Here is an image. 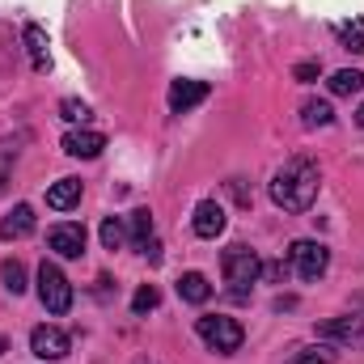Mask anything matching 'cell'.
<instances>
[{"instance_id": "obj_1", "label": "cell", "mask_w": 364, "mask_h": 364, "mask_svg": "<svg viewBox=\"0 0 364 364\" xmlns=\"http://www.w3.org/2000/svg\"><path fill=\"white\" fill-rule=\"evenodd\" d=\"M272 199L284 212H305L318 199V170H314V161H305V157L284 161L272 178Z\"/></svg>"}, {"instance_id": "obj_2", "label": "cell", "mask_w": 364, "mask_h": 364, "mask_svg": "<svg viewBox=\"0 0 364 364\" xmlns=\"http://www.w3.org/2000/svg\"><path fill=\"white\" fill-rule=\"evenodd\" d=\"M259 275H263V263H259V255L250 246L237 242V246L225 250V279H229L233 296H250V288L259 284Z\"/></svg>"}, {"instance_id": "obj_3", "label": "cell", "mask_w": 364, "mask_h": 364, "mask_svg": "<svg viewBox=\"0 0 364 364\" xmlns=\"http://www.w3.org/2000/svg\"><path fill=\"white\" fill-rule=\"evenodd\" d=\"M195 331H199V339L212 348V352H237L242 348V339H246V331L233 322V318H220V314H208V318H199L195 322Z\"/></svg>"}, {"instance_id": "obj_4", "label": "cell", "mask_w": 364, "mask_h": 364, "mask_svg": "<svg viewBox=\"0 0 364 364\" xmlns=\"http://www.w3.org/2000/svg\"><path fill=\"white\" fill-rule=\"evenodd\" d=\"M38 301L47 305V314H68L73 309V284L55 263L38 267Z\"/></svg>"}, {"instance_id": "obj_5", "label": "cell", "mask_w": 364, "mask_h": 364, "mask_svg": "<svg viewBox=\"0 0 364 364\" xmlns=\"http://www.w3.org/2000/svg\"><path fill=\"white\" fill-rule=\"evenodd\" d=\"M288 259H292V267H296L301 279H318V275L331 267V250L322 242H292Z\"/></svg>"}, {"instance_id": "obj_6", "label": "cell", "mask_w": 364, "mask_h": 364, "mask_svg": "<svg viewBox=\"0 0 364 364\" xmlns=\"http://www.w3.org/2000/svg\"><path fill=\"white\" fill-rule=\"evenodd\" d=\"M30 352L38 360H64L68 356V335L60 326H34L30 331Z\"/></svg>"}, {"instance_id": "obj_7", "label": "cell", "mask_w": 364, "mask_h": 364, "mask_svg": "<svg viewBox=\"0 0 364 364\" xmlns=\"http://www.w3.org/2000/svg\"><path fill=\"white\" fill-rule=\"evenodd\" d=\"M47 246L60 255V259H81L85 255V225H55L47 233Z\"/></svg>"}, {"instance_id": "obj_8", "label": "cell", "mask_w": 364, "mask_h": 364, "mask_svg": "<svg viewBox=\"0 0 364 364\" xmlns=\"http://www.w3.org/2000/svg\"><path fill=\"white\" fill-rule=\"evenodd\" d=\"M191 229L199 237H220L225 233V208L216 199H199L195 203V216H191Z\"/></svg>"}, {"instance_id": "obj_9", "label": "cell", "mask_w": 364, "mask_h": 364, "mask_svg": "<svg viewBox=\"0 0 364 364\" xmlns=\"http://www.w3.org/2000/svg\"><path fill=\"white\" fill-rule=\"evenodd\" d=\"M326 339H339L348 348H364V314H348V318H335L322 326Z\"/></svg>"}, {"instance_id": "obj_10", "label": "cell", "mask_w": 364, "mask_h": 364, "mask_svg": "<svg viewBox=\"0 0 364 364\" xmlns=\"http://www.w3.org/2000/svg\"><path fill=\"white\" fill-rule=\"evenodd\" d=\"M208 97V81H174L170 85V110L174 114H186L191 106H199Z\"/></svg>"}, {"instance_id": "obj_11", "label": "cell", "mask_w": 364, "mask_h": 364, "mask_svg": "<svg viewBox=\"0 0 364 364\" xmlns=\"http://www.w3.org/2000/svg\"><path fill=\"white\" fill-rule=\"evenodd\" d=\"M26 233H34V208H30V203H17V208L0 220V237H4V242H17V237H26Z\"/></svg>"}, {"instance_id": "obj_12", "label": "cell", "mask_w": 364, "mask_h": 364, "mask_svg": "<svg viewBox=\"0 0 364 364\" xmlns=\"http://www.w3.org/2000/svg\"><path fill=\"white\" fill-rule=\"evenodd\" d=\"M102 149H106L102 132H68L64 136V153H73V157H97Z\"/></svg>"}, {"instance_id": "obj_13", "label": "cell", "mask_w": 364, "mask_h": 364, "mask_svg": "<svg viewBox=\"0 0 364 364\" xmlns=\"http://www.w3.org/2000/svg\"><path fill=\"white\" fill-rule=\"evenodd\" d=\"M21 34H26V47H30V64H34V73H47V68H51V51H47V30H43V26H26Z\"/></svg>"}, {"instance_id": "obj_14", "label": "cell", "mask_w": 364, "mask_h": 364, "mask_svg": "<svg viewBox=\"0 0 364 364\" xmlns=\"http://www.w3.org/2000/svg\"><path fill=\"white\" fill-rule=\"evenodd\" d=\"M77 203H81V182L77 178H60L47 191V208H55V212H68V208H77Z\"/></svg>"}, {"instance_id": "obj_15", "label": "cell", "mask_w": 364, "mask_h": 364, "mask_svg": "<svg viewBox=\"0 0 364 364\" xmlns=\"http://www.w3.org/2000/svg\"><path fill=\"white\" fill-rule=\"evenodd\" d=\"M178 296H182V301H191V305H203V301L212 296V284H208V275L186 272V275L178 279Z\"/></svg>"}, {"instance_id": "obj_16", "label": "cell", "mask_w": 364, "mask_h": 364, "mask_svg": "<svg viewBox=\"0 0 364 364\" xmlns=\"http://www.w3.org/2000/svg\"><path fill=\"white\" fill-rule=\"evenodd\" d=\"M364 90V73H356V68H339L335 77H331V93L335 97H352V93Z\"/></svg>"}, {"instance_id": "obj_17", "label": "cell", "mask_w": 364, "mask_h": 364, "mask_svg": "<svg viewBox=\"0 0 364 364\" xmlns=\"http://www.w3.org/2000/svg\"><path fill=\"white\" fill-rule=\"evenodd\" d=\"M127 237H132V246H144V242L153 237V216H149V208H140V212L127 216Z\"/></svg>"}, {"instance_id": "obj_18", "label": "cell", "mask_w": 364, "mask_h": 364, "mask_svg": "<svg viewBox=\"0 0 364 364\" xmlns=\"http://www.w3.org/2000/svg\"><path fill=\"white\" fill-rule=\"evenodd\" d=\"M335 114H331V102H305L301 106V123L305 127H326Z\"/></svg>"}, {"instance_id": "obj_19", "label": "cell", "mask_w": 364, "mask_h": 364, "mask_svg": "<svg viewBox=\"0 0 364 364\" xmlns=\"http://www.w3.org/2000/svg\"><path fill=\"white\" fill-rule=\"evenodd\" d=\"M0 279H4V288L17 296V292H26V267L17 263V259H9L4 267H0Z\"/></svg>"}, {"instance_id": "obj_20", "label": "cell", "mask_w": 364, "mask_h": 364, "mask_svg": "<svg viewBox=\"0 0 364 364\" xmlns=\"http://www.w3.org/2000/svg\"><path fill=\"white\" fill-rule=\"evenodd\" d=\"M339 38H343V47H348V51H356V55H360V51H364V21H360V17H356V21H343V26H339Z\"/></svg>"}, {"instance_id": "obj_21", "label": "cell", "mask_w": 364, "mask_h": 364, "mask_svg": "<svg viewBox=\"0 0 364 364\" xmlns=\"http://www.w3.org/2000/svg\"><path fill=\"white\" fill-rule=\"evenodd\" d=\"M157 301H161V292L153 284H140V292L132 296V314H149V309H157Z\"/></svg>"}, {"instance_id": "obj_22", "label": "cell", "mask_w": 364, "mask_h": 364, "mask_svg": "<svg viewBox=\"0 0 364 364\" xmlns=\"http://www.w3.org/2000/svg\"><path fill=\"white\" fill-rule=\"evenodd\" d=\"M123 237H127V233H123V225H119L114 216H106V220H102V246H106V250H119V246H123Z\"/></svg>"}, {"instance_id": "obj_23", "label": "cell", "mask_w": 364, "mask_h": 364, "mask_svg": "<svg viewBox=\"0 0 364 364\" xmlns=\"http://www.w3.org/2000/svg\"><path fill=\"white\" fill-rule=\"evenodd\" d=\"M60 114H64L68 123H85V119H90V106L77 102V97H64V102H60Z\"/></svg>"}, {"instance_id": "obj_24", "label": "cell", "mask_w": 364, "mask_h": 364, "mask_svg": "<svg viewBox=\"0 0 364 364\" xmlns=\"http://www.w3.org/2000/svg\"><path fill=\"white\" fill-rule=\"evenodd\" d=\"M292 364H335V352L331 348H305V352H296Z\"/></svg>"}, {"instance_id": "obj_25", "label": "cell", "mask_w": 364, "mask_h": 364, "mask_svg": "<svg viewBox=\"0 0 364 364\" xmlns=\"http://www.w3.org/2000/svg\"><path fill=\"white\" fill-rule=\"evenodd\" d=\"M292 77H296V81H318V64H296Z\"/></svg>"}, {"instance_id": "obj_26", "label": "cell", "mask_w": 364, "mask_h": 364, "mask_svg": "<svg viewBox=\"0 0 364 364\" xmlns=\"http://www.w3.org/2000/svg\"><path fill=\"white\" fill-rule=\"evenodd\" d=\"M4 352H9V339H4V335H0V356H4Z\"/></svg>"}, {"instance_id": "obj_27", "label": "cell", "mask_w": 364, "mask_h": 364, "mask_svg": "<svg viewBox=\"0 0 364 364\" xmlns=\"http://www.w3.org/2000/svg\"><path fill=\"white\" fill-rule=\"evenodd\" d=\"M356 123H360V127H364V106H360V110H356Z\"/></svg>"}, {"instance_id": "obj_28", "label": "cell", "mask_w": 364, "mask_h": 364, "mask_svg": "<svg viewBox=\"0 0 364 364\" xmlns=\"http://www.w3.org/2000/svg\"><path fill=\"white\" fill-rule=\"evenodd\" d=\"M140 364H153V360H140Z\"/></svg>"}]
</instances>
